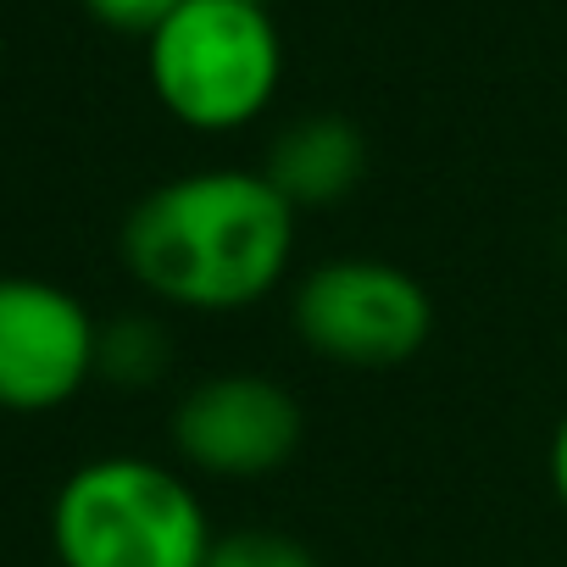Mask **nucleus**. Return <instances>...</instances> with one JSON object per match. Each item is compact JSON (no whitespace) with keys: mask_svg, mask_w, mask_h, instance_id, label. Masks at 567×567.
Listing matches in <instances>:
<instances>
[{"mask_svg":"<svg viewBox=\"0 0 567 567\" xmlns=\"http://www.w3.org/2000/svg\"><path fill=\"white\" fill-rule=\"evenodd\" d=\"M256 7H272V0H256Z\"/></svg>","mask_w":567,"mask_h":567,"instance_id":"obj_12","label":"nucleus"},{"mask_svg":"<svg viewBox=\"0 0 567 567\" xmlns=\"http://www.w3.org/2000/svg\"><path fill=\"white\" fill-rule=\"evenodd\" d=\"M261 178L296 212H329L368 178V134L346 112H307L284 123L261 156Z\"/></svg>","mask_w":567,"mask_h":567,"instance_id":"obj_7","label":"nucleus"},{"mask_svg":"<svg viewBox=\"0 0 567 567\" xmlns=\"http://www.w3.org/2000/svg\"><path fill=\"white\" fill-rule=\"evenodd\" d=\"M184 0H84V12L112 29V34H134V40H151Z\"/></svg>","mask_w":567,"mask_h":567,"instance_id":"obj_10","label":"nucleus"},{"mask_svg":"<svg viewBox=\"0 0 567 567\" xmlns=\"http://www.w3.org/2000/svg\"><path fill=\"white\" fill-rule=\"evenodd\" d=\"M217 528L195 484L151 456H95L51 501L62 567H206Z\"/></svg>","mask_w":567,"mask_h":567,"instance_id":"obj_2","label":"nucleus"},{"mask_svg":"<svg viewBox=\"0 0 567 567\" xmlns=\"http://www.w3.org/2000/svg\"><path fill=\"white\" fill-rule=\"evenodd\" d=\"M101 368L95 312L34 272H0V412L45 417L73 406Z\"/></svg>","mask_w":567,"mask_h":567,"instance_id":"obj_6","label":"nucleus"},{"mask_svg":"<svg viewBox=\"0 0 567 567\" xmlns=\"http://www.w3.org/2000/svg\"><path fill=\"white\" fill-rule=\"evenodd\" d=\"M545 478H550V495H556V506H561V517H567V412H561V417H556V429H550Z\"/></svg>","mask_w":567,"mask_h":567,"instance_id":"obj_11","label":"nucleus"},{"mask_svg":"<svg viewBox=\"0 0 567 567\" xmlns=\"http://www.w3.org/2000/svg\"><path fill=\"white\" fill-rule=\"evenodd\" d=\"M167 373V334L151 318H117L101 329V368L95 379L123 384V390H145Z\"/></svg>","mask_w":567,"mask_h":567,"instance_id":"obj_8","label":"nucleus"},{"mask_svg":"<svg viewBox=\"0 0 567 567\" xmlns=\"http://www.w3.org/2000/svg\"><path fill=\"white\" fill-rule=\"evenodd\" d=\"M167 440L189 473L223 478V484H250V478H272L278 467L296 462V451L307 440V412L284 379L234 368V373L195 379L173 401Z\"/></svg>","mask_w":567,"mask_h":567,"instance_id":"obj_5","label":"nucleus"},{"mask_svg":"<svg viewBox=\"0 0 567 567\" xmlns=\"http://www.w3.org/2000/svg\"><path fill=\"white\" fill-rule=\"evenodd\" d=\"M290 334L329 368L395 373L429 351L434 296L412 267L390 256H323L290 290Z\"/></svg>","mask_w":567,"mask_h":567,"instance_id":"obj_4","label":"nucleus"},{"mask_svg":"<svg viewBox=\"0 0 567 567\" xmlns=\"http://www.w3.org/2000/svg\"><path fill=\"white\" fill-rule=\"evenodd\" d=\"M206 567H323L307 539L290 528H267V523H239L223 528L206 550Z\"/></svg>","mask_w":567,"mask_h":567,"instance_id":"obj_9","label":"nucleus"},{"mask_svg":"<svg viewBox=\"0 0 567 567\" xmlns=\"http://www.w3.org/2000/svg\"><path fill=\"white\" fill-rule=\"evenodd\" d=\"M156 106L189 134L250 128L284 84V40L256 0H184L145 40Z\"/></svg>","mask_w":567,"mask_h":567,"instance_id":"obj_3","label":"nucleus"},{"mask_svg":"<svg viewBox=\"0 0 567 567\" xmlns=\"http://www.w3.org/2000/svg\"><path fill=\"white\" fill-rule=\"evenodd\" d=\"M301 212L261 167H195L145 189L117 234L123 272L173 312L234 318L284 290Z\"/></svg>","mask_w":567,"mask_h":567,"instance_id":"obj_1","label":"nucleus"}]
</instances>
